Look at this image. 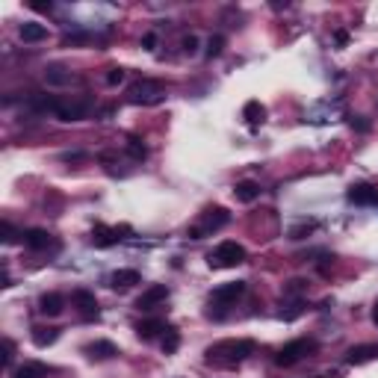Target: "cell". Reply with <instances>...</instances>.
<instances>
[{
  "instance_id": "cell-1",
  "label": "cell",
  "mask_w": 378,
  "mask_h": 378,
  "mask_svg": "<svg viewBox=\"0 0 378 378\" xmlns=\"http://www.w3.org/2000/svg\"><path fill=\"white\" fill-rule=\"evenodd\" d=\"M248 355H255V340H219V343H213L207 349V361L233 367V364L245 361Z\"/></svg>"
},
{
  "instance_id": "cell-2",
  "label": "cell",
  "mask_w": 378,
  "mask_h": 378,
  "mask_svg": "<svg viewBox=\"0 0 378 378\" xmlns=\"http://www.w3.org/2000/svg\"><path fill=\"white\" fill-rule=\"evenodd\" d=\"M207 263L210 269H233V266H240L245 263V248L240 243H219L210 255H207Z\"/></svg>"
},
{
  "instance_id": "cell-3",
  "label": "cell",
  "mask_w": 378,
  "mask_h": 378,
  "mask_svg": "<svg viewBox=\"0 0 378 378\" xmlns=\"http://www.w3.org/2000/svg\"><path fill=\"white\" fill-rule=\"evenodd\" d=\"M228 222H230V213H228L225 207H210V210L201 216V222L189 228V240H204L207 233L225 228Z\"/></svg>"
},
{
  "instance_id": "cell-4",
  "label": "cell",
  "mask_w": 378,
  "mask_h": 378,
  "mask_svg": "<svg viewBox=\"0 0 378 378\" xmlns=\"http://www.w3.org/2000/svg\"><path fill=\"white\" fill-rule=\"evenodd\" d=\"M128 98H130V104L151 106V104L166 101V86H163V83H157V80H139V83L130 86Z\"/></svg>"
},
{
  "instance_id": "cell-5",
  "label": "cell",
  "mask_w": 378,
  "mask_h": 378,
  "mask_svg": "<svg viewBox=\"0 0 378 378\" xmlns=\"http://www.w3.org/2000/svg\"><path fill=\"white\" fill-rule=\"evenodd\" d=\"M42 110H50L62 121H83L89 116V104H77V101H42Z\"/></svg>"
},
{
  "instance_id": "cell-6",
  "label": "cell",
  "mask_w": 378,
  "mask_h": 378,
  "mask_svg": "<svg viewBox=\"0 0 378 378\" xmlns=\"http://www.w3.org/2000/svg\"><path fill=\"white\" fill-rule=\"evenodd\" d=\"M316 349V343L313 340H293V343H287L278 355H275V364L278 367H293V364H299L304 355H311Z\"/></svg>"
},
{
  "instance_id": "cell-7",
  "label": "cell",
  "mask_w": 378,
  "mask_h": 378,
  "mask_svg": "<svg viewBox=\"0 0 378 378\" xmlns=\"http://www.w3.org/2000/svg\"><path fill=\"white\" fill-rule=\"evenodd\" d=\"M245 293V281H228L210 293V308H228Z\"/></svg>"
},
{
  "instance_id": "cell-8",
  "label": "cell",
  "mask_w": 378,
  "mask_h": 378,
  "mask_svg": "<svg viewBox=\"0 0 378 378\" xmlns=\"http://www.w3.org/2000/svg\"><path fill=\"white\" fill-rule=\"evenodd\" d=\"M166 299H169V287L166 284H151L148 290L136 299V308L139 311H154L157 304H163Z\"/></svg>"
},
{
  "instance_id": "cell-9",
  "label": "cell",
  "mask_w": 378,
  "mask_h": 378,
  "mask_svg": "<svg viewBox=\"0 0 378 378\" xmlns=\"http://www.w3.org/2000/svg\"><path fill=\"white\" fill-rule=\"evenodd\" d=\"M378 361V343H361V346H352L346 352V364L349 367H364Z\"/></svg>"
},
{
  "instance_id": "cell-10",
  "label": "cell",
  "mask_w": 378,
  "mask_h": 378,
  "mask_svg": "<svg viewBox=\"0 0 378 378\" xmlns=\"http://www.w3.org/2000/svg\"><path fill=\"white\" fill-rule=\"evenodd\" d=\"M71 301H74V308L80 311L83 319H98V299H95V293L74 290V293H71Z\"/></svg>"
},
{
  "instance_id": "cell-11",
  "label": "cell",
  "mask_w": 378,
  "mask_h": 378,
  "mask_svg": "<svg viewBox=\"0 0 378 378\" xmlns=\"http://www.w3.org/2000/svg\"><path fill=\"white\" fill-rule=\"evenodd\" d=\"M349 201L361 204V207L378 204V187H372V184H352L349 187Z\"/></svg>"
},
{
  "instance_id": "cell-12",
  "label": "cell",
  "mask_w": 378,
  "mask_h": 378,
  "mask_svg": "<svg viewBox=\"0 0 378 378\" xmlns=\"http://www.w3.org/2000/svg\"><path fill=\"white\" fill-rule=\"evenodd\" d=\"M86 355L92 357V361H110V357L118 355V346L110 343V340H95V343L86 346Z\"/></svg>"
},
{
  "instance_id": "cell-13",
  "label": "cell",
  "mask_w": 378,
  "mask_h": 378,
  "mask_svg": "<svg viewBox=\"0 0 378 378\" xmlns=\"http://www.w3.org/2000/svg\"><path fill=\"white\" fill-rule=\"evenodd\" d=\"M18 33H21V42H27V45H35V42L48 39V27L39 24V21H24Z\"/></svg>"
},
{
  "instance_id": "cell-14",
  "label": "cell",
  "mask_w": 378,
  "mask_h": 378,
  "mask_svg": "<svg viewBox=\"0 0 378 378\" xmlns=\"http://www.w3.org/2000/svg\"><path fill=\"white\" fill-rule=\"evenodd\" d=\"M21 243H24L27 248H33V251H42V248H48L53 240H50V233H48V230H42V228H30V230H24Z\"/></svg>"
},
{
  "instance_id": "cell-15",
  "label": "cell",
  "mask_w": 378,
  "mask_h": 378,
  "mask_svg": "<svg viewBox=\"0 0 378 378\" xmlns=\"http://www.w3.org/2000/svg\"><path fill=\"white\" fill-rule=\"evenodd\" d=\"M39 311L45 316H60L65 311V296H60V293H45L39 299Z\"/></svg>"
},
{
  "instance_id": "cell-16",
  "label": "cell",
  "mask_w": 378,
  "mask_h": 378,
  "mask_svg": "<svg viewBox=\"0 0 378 378\" xmlns=\"http://www.w3.org/2000/svg\"><path fill=\"white\" fill-rule=\"evenodd\" d=\"M139 281H142V275L136 269H118V272H113V278H110V287L113 290H130V287Z\"/></svg>"
},
{
  "instance_id": "cell-17",
  "label": "cell",
  "mask_w": 378,
  "mask_h": 378,
  "mask_svg": "<svg viewBox=\"0 0 378 378\" xmlns=\"http://www.w3.org/2000/svg\"><path fill=\"white\" fill-rule=\"evenodd\" d=\"M233 198H237V201H243V204L257 201V198H260V184H255V181H240L237 187H233Z\"/></svg>"
},
{
  "instance_id": "cell-18",
  "label": "cell",
  "mask_w": 378,
  "mask_h": 378,
  "mask_svg": "<svg viewBox=\"0 0 378 378\" xmlns=\"http://www.w3.org/2000/svg\"><path fill=\"white\" fill-rule=\"evenodd\" d=\"M166 322L163 319H145V322H139L136 326V334H139V340H154L157 334H166Z\"/></svg>"
},
{
  "instance_id": "cell-19",
  "label": "cell",
  "mask_w": 378,
  "mask_h": 378,
  "mask_svg": "<svg viewBox=\"0 0 378 378\" xmlns=\"http://www.w3.org/2000/svg\"><path fill=\"white\" fill-rule=\"evenodd\" d=\"M118 233H124V228L118 230V228H104V225H98L95 233H92V245H116L118 240H124V237H118Z\"/></svg>"
},
{
  "instance_id": "cell-20",
  "label": "cell",
  "mask_w": 378,
  "mask_h": 378,
  "mask_svg": "<svg viewBox=\"0 0 378 378\" xmlns=\"http://www.w3.org/2000/svg\"><path fill=\"white\" fill-rule=\"evenodd\" d=\"M263 116H266V110H263L260 101H248V104L243 106V118L251 124V128H257V124L263 121Z\"/></svg>"
},
{
  "instance_id": "cell-21",
  "label": "cell",
  "mask_w": 378,
  "mask_h": 378,
  "mask_svg": "<svg viewBox=\"0 0 378 378\" xmlns=\"http://www.w3.org/2000/svg\"><path fill=\"white\" fill-rule=\"evenodd\" d=\"M57 340H60V328H35V334H33V343L39 346V349L53 346Z\"/></svg>"
},
{
  "instance_id": "cell-22",
  "label": "cell",
  "mask_w": 378,
  "mask_h": 378,
  "mask_svg": "<svg viewBox=\"0 0 378 378\" xmlns=\"http://www.w3.org/2000/svg\"><path fill=\"white\" fill-rule=\"evenodd\" d=\"M45 80H48L50 86H68V83H71V74H68L62 65H48Z\"/></svg>"
},
{
  "instance_id": "cell-23",
  "label": "cell",
  "mask_w": 378,
  "mask_h": 378,
  "mask_svg": "<svg viewBox=\"0 0 378 378\" xmlns=\"http://www.w3.org/2000/svg\"><path fill=\"white\" fill-rule=\"evenodd\" d=\"M177 346H181V334H177V328H166V334H163V352L166 355H172V352H177Z\"/></svg>"
},
{
  "instance_id": "cell-24",
  "label": "cell",
  "mask_w": 378,
  "mask_h": 378,
  "mask_svg": "<svg viewBox=\"0 0 378 378\" xmlns=\"http://www.w3.org/2000/svg\"><path fill=\"white\" fill-rule=\"evenodd\" d=\"M42 375H45V367L39 364H24L15 369V378H42Z\"/></svg>"
},
{
  "instance_id": "cell-25",
  "label": "cell",
  "mask_w": 378,
  "mask_h": 378,
  "mask_svg": "<svg viewBox=\"0 0 378 378\" xmlns=\"http://www.w3.org/2000/svg\"><path fill=\"white\" fill-rule=\"evenodd\" d=\"M225 50V39L222 35H210V42H207V50H204V57L213 60V57H219V53Z\"/></svg>"
},
{
  "instance_id": "cell-26",
  "label": "cell",
  "mask_w": 378,
  "mask_h": 378,
  "mask_svg": "<svg viewBox=\"0 0 378 378\" xmlns=\"http://www.w3.org/2000/svg\"><path fill=\"white\" fill-rule=\"evenodd\" d=\"M128 154H130L133 160H145L148 151H145V145H142V142H139L136 136H130V139H128Z\"/></svg>"
},
{
  "instance_id": "cell-27",
  "label": "cell",
  "mask_w": 378,
  "mask_h": 378,
  "mask_svg": "<svg viewBox=\"0 0 378 378\" xmlns=\"http://www.w3.org/2000/svg\"><path fill=\"white\" fill-rule=\"evenodd\" d=\"M304 290H308V281H301V278H293L290 284L284 287V296H301Z\"/></svg>"
},
{
  "instance_id": "cell-28",
  "label": "cell",
  "mask_w": 378,
  "mask_h": 378,
  "mask_svg": "<svg viewBox=\"0 0 378 378\" xmlns=\"http://www.w3.org/2000/svg\"><path fill=\"white\" fill-rule=\"evenodd\" d=\"M181 48H184V53H187V57H195V53H198V35H187V39L181 42Z\"/></svg>"
},
{
  "instance_id": "cell-29",
  "label": "cell",
  "mask_w": 378,
  "mask_h": 378,
  "mask_svg": "<svg viewBox=\"0 0 378 378\" xmlns=\"http://www.w3.org/2000/svg\"><path fill=\"white\" fill-rule=\"evenodd\" d=\"M0 228H4V243H15L18 237H24V233H18V230H15V228H12L9 222H4Z\"/></svg>"
},
{
  "instance_id": "cell-30",
  "label": "cell",
  "mask_w": 378,
  "mask_h": 378,
  "mask_svg": "<svg viewBox=\"0 0 378 378\" xmlns=\"http://www.w3.org/2000/svg\"><path fill=\"white\" fill-rule=\"evenodd\" d=\"M106 83H110V86L124 83V68H110V74H106Z\"/></svg>"
},
{
  "instance_id": "cell-31",
  "label": "cell",
  "mask_w": 378,
  "mask_h": 378,
  "mask_svg": "<svg viewBox=\"0 0 378 378\" xmlns=\"http://www.w3.org/2000/svg\"><path fill=\"white\" fill-rule=\"evenodd\" d=\"M12 355H15L12 340H4V367H9V364H12Z\"/></svg>"
},
{
  "instance_id": "cell-32",
  "label": "cell",
  "mask_w": 378,
  "mask_h": 378,
  "mask_svg": "<svg viewBox=\"0 0 378 378\" xmlns=\"http://www.w3.org/2000/svg\"><path fill=\"white\" fill-rule=\"evenodd\" d=\"M142 48L154 50V48H157V33H145V35H142Z\"/></svg>"
},
{
  "instance_id": "cell-33",
  "label": "cell",
  "mask_w": 378,
  "mask_h": 378,
  "mask_svg": "<svg viewBox=\"0 0 378 378\" xmlns=\"http://www.w3.org/2000/svg\"><path fill=\"white\" fill-rule=\"evenodd\" d=\"M62 160H83V154H77V151L74 154H62Z\"/></svg>"
},
{
  "instance_id": "cell-34",
  "label": "cell",
  "mask_w": 378,
  "mask_h": 378,
  "mask_svg": "<svg viewBox=\"0 0 378 378\" xmlns=\"http://www.w3.org/2000/svg\"><path fill=\"white\" fill-rule=\"evenodd\" d=\"M372 322L378 326V301H375V308H372Z\"/></svg>"
}]
</instances>
